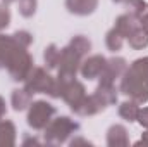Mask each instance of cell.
I'll list each match as a JSON object with an SVG mask.
<instances>
[{
	"instance_id": "6da1fadb",
	"label": "cell",
	"mask_w": 148,
	"mask_h": 147,
	"mask_svg": "<svg viewBox=\"0 0 148 147\" xmlns=\"http://www.w3.org/2000/svg\"><path fill=\"white\" fill-rule=\"evenodd\" d=\"M53 112V109L45 104V102H36L33 106V109L29 112V123L35 126V128H41L47 121H48V116Z\"/></svg>"
},
{
	"instance_id": "7a4b0ae2",
	"label": "cell",
	"mask_w": 148,
	"mask_h": 147,
	"mask_svg": "<svg viewBox=\"0 0 148 147\" xmlns=\"http://www.w3.org/2000/svg\"><path fill=\"white\" fill-rule=\"evenodd\" d=\"M95 5H97V0H69V7H71V10L79 12V14L91 12Z\"/></svg>"
},
{
	"instance_id": "3957f363",
	"label": "cell",
	"mask_w": 148,
	"mask_h": 147,
	"mask_svg": "<svg viewBox=\"0 0 148 147\" xmlns=\"http://www.w3.org/2000/svg\"><path fill=\"white\" fill-rule=\"evenodd\" d=\"M102 66H103V59H102V57H93V59H90V61L86 62L83 73H84V76L90 78V76H93L95 73H98V71L102 69Z\"/></svg>"
},
{
	"instance_id": "277c9868",
	"label": "cell",
	"mask_w": 148,
	"mask_h": 147,
	"mask_svg": "<svg viewBox=\"0 0 148 147\" xmlns=\"http://www.w3.org/2000/svg\"><path fill=\"white\" fill-rule=\"evenodd\" d=\"M121 114H122L124 118H127V119H134V116H136V107H134L133 104H124V106L121 107Z\"/></svg>"
},
{
	"instance_id": "5b68a950",
	"label": "cell",
	"mask_w": 148,
	"mask_h": 147,
	"mask_svg": "<svg viewBox=\"0 0 148 147\" xmlns=\"http://www.w3.org/2000/svg\"><path fill=\"white\" fill-rule=\"evenodd\" d=\"M148 38L145 35H141V33H138V35H134V37L131 38V45L133 47H143V45H147Z\"/></svg>"
},
{
	"instance_id": "8992f818",
	"label": "cell",
	"mask_w": 148,
	"mask_h": 147,
	"mask_svg": "<svg viewBox=\"0 0 148 147\" xmlns=\"http://www.w3.org/2000/svg\"><path fill=\"white\" fill-rule=\"evenodd\" d=\"M28 101V97H24V95H21L19 94V90L14 94V106H16V109H21V107H24V102Z\"/></svg>"
},
{
	"instance_id": "52a82bcc",
	"label": "cell",
	"mask_w": 148,
	"mask_h": 147,
	"mask_svg": "<svg viewBox=\"0 0 148 147\" xmlns=\"http://www.w3.org/2000/svg\"><path fill=\"white\" fill-rule=\"evenodd\" d=\"M7 23H9V12H7V9L0 7V28L7 26Z\"/></svg>"
},
{
	"instance_id": "ba28073f",
	"label": "cell",
	"mask_w": 148,
	"mask_h": 147,
	"mask_svg": "<svg viewBox=\"0 0 148 147\" xmlns=\"http://www.w3.org/2000/svg\"><path fill=\"white\" fill-rule=\"evenodd\" d=\"M140 118H141V119H140V121H141V123H143V125H145V126H148V109H145V111H143V112H141V116H140Z\"/></svg>"
}]
</instances>
